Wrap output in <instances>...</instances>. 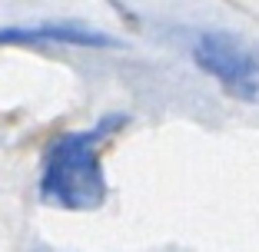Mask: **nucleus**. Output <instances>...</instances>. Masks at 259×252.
Segmentation results:
<instances>
[{
  "instance_id": "obj_2",
  "label": "nucleus",
  "mask_w": 259,
  "mask_h": 252,
  "mask_svg": "<svg viewBox=\"0 0 259 252\" xmlns=\"http://www.w3.org/2000/svg\"><path fill=\"white\" fill-rule=\"evenodd\" d=\"M193 60L233 96L259 103V43L236 33H203L193 46Z\"/></svg>"
},
{
  "instance_id": "obj_1",
  "label": "nucleus",
  "mask_w": 259,
  "mask_h": 252,
  "mask_svg": "<svg viewBox=\"0 0 259 252\" xmlns=\"http://www.w3.org/2000/svg\"><path fill=\"white\" fill-rule=\"evenodd\" d=\"M113 123L116 120H107L87 133H67L47 149L44 176H40L44 203L60 209H76V213L103 206L107 183H103L100 146H103V136L113 130Z\"/></svg>"
},
{
  "instance_id": "obj_3",
  "label": "nucleus",
  "mask_w": 259,
  "mask_h": 252,
  "mask_svg": "<svg viewBox=\"0 0 259 252\" xmlns=\"http://www.w3.org/2000/svg\"><path fill=\"white\" fill-rule=\"evenodd\" d=\"M44 43H60V46H120V40L110 37V33L90 30V27H80L73 20H50V23H37V27H4L0 30V46H44Z\"/></svg>"
}]
</instances>
